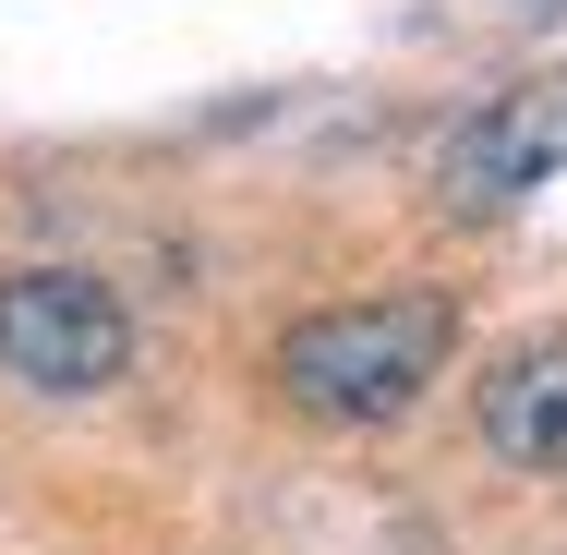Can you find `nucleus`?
I'll return each mask as SVG.
<instances>
[{
    "label": "nucleus",
    "instance_id": "20e7f679",
    "mask_svg": "<svg viewBox=\"0 0 567 555\" xmlns=\"http://www.w3.org/2000/svg\"><path fill=\"white\" fill-rule=\"evenodd\" d=\"M471 423H483V446H495L507 471L567 483V338H519L507 362H483Z\"/></svg>",
    "mask_w": 567,
    "mask_h": 555
},
{
    "label": "nucleus",
    "instance_id": "f257e3e1",
    "mask_svg": "<svg viewBox=\"0 0 567 555\" xmlns=\"http://www.w3.org/2000/svg\"><path fill=\"white\" fill-rule=\"evenodd\" d=\"M458 350V315L435 290H386V302H327V315H302V327L278 338V399L302 411V423H327V435H386V423H411L423 399H435V374H447Z\"/></svg>",
    "mask_w": 567,
    "mask_h": 555
},
{
    "label": "nucleus",
    "instance_id": "7ed1b4c3",
    "mask_svg": "<svg viewBox=\"0 0 567 555\" xmlns=\"http://www.w3.org/2000/svg\"><path fill=\"white\" fill-rule=\"evenodd\" d=\"M556 169H567V73H532V85L483 97V110L447 133V157H435V182H447L458 218H507V206H532Z\"/></svg>",
    "mask_w": 567,
    "mask_h": 555
},
{
    "label": "nucleus",
    "instance_id": "f03ea898",
    "mask_svg": "<svg viewBox=\"0 0 567 555\" xmlns=\"http://www.w3.org/2000/svg\"><path fill=\"white\" fill-rule=\"evenodd\" d=\"M0 374L24 399H110L133 374V302L97 266H12L0 278Z\"/></svg>",
    "mask_w": 567,
    "mask_h": 555
}]
</instances>
